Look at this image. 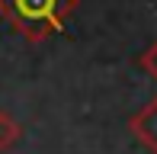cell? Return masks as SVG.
<instances>
[{
  "label": "cell",
  "instance_id": "obj_4",
  "mask_svg": "<svg viewBox=\"0 0 157 154\" xmlns=\"http://www.w3.org/2000/svg\"><path fill=\"white\" fill-rule=\"evenodd\" d=\"M138 64H141V67H144V71L151 74L154 80H157V42H154L151 48H147L144 55H141V61H138Z\"/></svg>",
  "mask_w": 157,
  "mask_h": 154
},
{
  "label": "cell",
  "instance_id": "obj_2",
  "mask_svg": "<svg viewBox=\"0 0 157 154\" xmlns=\"http://www.w3.org/2000/svg\"><path fill=\"white\" fill-rule=\"evenodd\" d=\"M128 129L151 154H157V100H151L141 113H135L128 119Z\"/></svg>",
  "mask_w": 157,
  "mask_h": 154
},
{
  "label": "cell",
  "instance_id": "obj_3",
  "mask_svg": "<svg viewBox=\"0 0 157 154\" xmlns=\"http://www.w3.org/2000/svg\"><path fill=\"white\" fill-rule=\"evenodd\" d=\"M19 138H23V125H19L10 113L0 109V154H6L10 148H16Z\"/></svg>",
  "mask_w": 157,
  "mask_h": 154
},
{
  "label": "cell",
  "instance_id": "obj_1",
  "mask_svg": "<svg viewBox=\"0 0 157 154\" xmlns=\"http://www.w3.org/2000/svg\"><path fill=\"white\" fill-rule=\"evenodd\" d=\"M74 6L77 0H0V13L29 42H42L45 36L58 32Z\"/></svg>",
  "mask_w": 157,
  "mask_h": 154
}]
</instances>
